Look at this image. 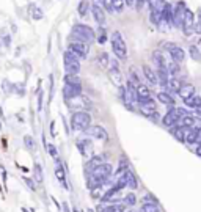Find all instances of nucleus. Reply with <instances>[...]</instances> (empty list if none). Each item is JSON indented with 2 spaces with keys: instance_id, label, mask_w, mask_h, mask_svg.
<instances>
[{
  "instance_id": "f257e3e1",
  "label": "nucleus",
  "mask_w": 201,
  "mask_h": 212,
  "mask_svg": "<svg viewBox=\"0 0 201 212\" xmlns=\"http://www.w3.org/2000/svg\"><path fill=\"white\" fill-rule=\"evenodd\" d=\"M71 39H75V41H82V43H91L96 39V32L93 30L90 25L85 24H75L72 30H71Z\"/></svg>"
},
{
  "instance_id": "f03ea898",
  "label": "nucleus",
  "mask_w": 201,
  "mask_h": 212,
  "mask_svg": "<svg viewBox=\"0 0 201 212\" xmlns=\"http://www.w3.org/2000/svg\"><path fill=\"white\" fill-rule=\"evenodd\" d=\"M110 44H112V50L113 54L116 55V58L119 60H126L127 58V46H126V41L123 35L119 33L118 30L112 33L110 36Z\"/></svg>"
},
{
  "instance_id": "7ed1b4c3",
  "label": "nucleus",
  "mask_w": 201,
  "mask_h": 212,
  "mask_svg": "<svg viewBox=\"0 0 201 212\" xmlns=\"http://www.w3.org/2000/svg\"><path fill=\"white\" fill-rule=\"evenodd\" d=\"M91 124V115L87 110H75L71 116V126L74 130H85Z\"/></svg>"
},
{
  "instance_id": "20e7f679",
  "label": "nucleus",
  "mask_w": 201,
  "mask_h": 212,
  "mask_svg": "<svg viewBox=\"0 0 201 212\" xmlns=\"http://www.w3.org/2000/svg\"><path fill=\"white\" fill-rule=\"evenodd\" d=\"M63 61H64V71H66V74H72V75H79L80 74V58L75 54H72L71 50L64 52Z\"/></svg>"
},
{
  "instance_id": "39448f33",
  "label": "nucleus",
  "mask_w": 201,
  "mask_h": 212,
  "mask_svg": "<svg viewBox=\"0 0 201 212\" xmlns=\"http://www.w3.org/2000/svg\"><path fill=\"white\" fill-rule=\"evenodd\" d=\"M66 105L72 110H87V109L91 107V101L83 94H79V96L66 99Z\"/></svg>"
},
{
  "instance_id": "423d86ee",
  "label": "nucleus",
  "mask_w": 201,
  "mask_h": 212,
  "mask_svg": "<svg viewBox=\"0 0 201 212\" xmlns=\"http://www.w3.org/2000/svg\"><path fill=\"white\" fill-rule=\"evenodd\" d=\"M83 132L90 138H96V140H101V141L109 140V132H107L101 124H90Z\"/></svg>"
},
{
  "instance_id": "0eeeda50",
  "label": "nucleus",
  "mask_w": 201,
  "mask_h": 212,
  "mask_svg": "<svg viewBox=\"0 0 201 212\" xmlns=\"http://www.w3.org/2000/svg\"><path fill=\"white\" fill-rule=\"evenodd\" d=\"M68 50H71L72 54H75L80 60L82 58H87L88 57V44L87 43H82V41H75V39H71L69 44H68Z\"/></svg>"
},
{
  "instance_id": "6e6552de",
  "label": "nucleus",
  "mask_w": 201,
  "mask_h": 212,
  "mask_svg": "<svg viewBox=\"0 0 201 212\" xmlns=\"http://www.w3.org/2000/svg\"><path fill=\"white\" fill-rule=\"evenodd\" d=\"M165 50L168 52V55L171 57L173 61L182 63V61L185 60V50H184L181 46L175 44V43H168V44H165Z\"/></svg>"
},
{
  "instance_id": "1a4fd4ad",
  "label": "nucleus",
  "mask_w": 201,
  "mask_h": 212,
  "mask_svg": "<svg viewBox=\"0 0 201 212\" xmlns=\"http://www.w3.org/2000/svg\"><path fill=\"white\" fill-rule=\"evenodd\" d=\"M181 120V116L178 113V109L175 107V105H171V107H168V112L165 113V116L162 118V124L165 127H173V126H176Z\"/></svg>"
},
{
  "instance_id": "9d476101",
  "label": "nucleus",
  "mask_w": 201,
  "mask_h": 212,
  "mask_svg": "<svg viewBox=\"0 0 201 212\" xmlns=\"http://www.w3.org/2000/svg\"><path fill=\"white\" fill-rule=\"evenodd\" d=\"M193 27H195V16H193V11L190 8H185L184 13V21H182V32L185 35H192L193 33Z\"/></svg>"
},
{
  "instance_id": "9b49d317",
  "label": "nucleus",
  "mask_w": 201,
  "mask_h": 212,
  "mask_svg": "<svg viewBox=\"0 0 201 212\" xmlns=\"http://www.w3.org/2000/svg\"><path fill=\"white\" fill-rule=\"evenodd\" d=\"M185 3L184 2H178L173 6V25L176 27H182V21H184V13H185Z\"/></svg>"
},
{
  "instance_id": "f8f14e48",
  "label": "nucleus",
  "mask_w": 201,
  "mask_h": 212,
  "mask_svg": "<svg viewBox=\"0 0 201 212\" xmlns=\"http://www.w3.org/2000/svg\"><path fill=\"white\" fill-rule=\"evenodd\" d=\"M112 173H113L112 165H110V164H107V162H102L101 165H98V167L93 170L91 173H88V175H96V176H101V178L105 179V181H109L110 176H112Z\"/></svg>"
},
{
  "instance_id": "ddd939ff",
  "label": "nucleus",
  "mask_w": 201,
  "mask_h": 212,
  "mask_svg": "<svg viewBox=\"0 0 201 212\" xmlns=\"http://www.w3.org/2000/svg\"><path fill=\"white\" fill-rule=\"evenodd\" d=\"M121 201V198H119V190L116 187H112L107 189V192L101 196V203L102 204H109V203H119Z\"/></svg>"
},
{
  "instance_id": "4468645a",
  "label": "nucleus",
  "mask_w": 201,
  "mask_h": 212,
  "mask_svg": "<svg viewBox=\"0 0 201 212\" xmlns=\"http://www.w3.org/2000/svg\"><path fill=\"white\" fill-rule=\"evenodd\" d=\"M63 94H64L66 99L82 94V83H64Z\"/></svg>"
},
{
  "instance_id": "2eb2a0df",
  "label": "nucleus",
  "mask_w": 201,
  "mask_h": 212,
  "mask_svg": "<svg viewBox=\"0 0 201 212\" xmlns=\"http://www.w3.org/2000/svg\"><path fill=\"white\" fill-rule=\"evenodd\" d=\"M91 13H93V19H95L96 24L104 25L105 24V11L99 3H93L91 5Z\"/></svg>"
},
{
  "instance_id": "dca6fc26",
  "label": "nucleus",
  "mask_w": 201,
  "mask_h": 212,
  "mask_svg": "<svg viewBox=\"0 0 201 212\" xmlns=\"http://www.w3.org/2000/svg\"><path fill=\"white\" fill-rule=\"evenodd\" d=\"M162 24H167L168 27H171L173 25V5H170V3H164V6H162V22H160V25ZM159 25V27H160Z\"/></svg>"
},
{
  "instance_id": "f3484780",
  "label": "nucleus",
  "mask_w": 201,
  "mask_h": 212,
  "mask_svg": "<svg viewBox=\"0 0 201 212\" xmlns=\"http://www.w3.org/2000/svg\"><path fill=\"white\" fill-rule=\"evenodd\" d=\"M135 94H137V102H143L145 99L151 98V90L145 83H138L135 87Z\"/></svg>"
},
{
  "instance_id": "a211bd4d",
  "label": "nucleus",
  "mask_w": 201,
  "mask_h": 212,
  "mask_svg": "<svg viewBox=\"0 0 201 212\" xmlns=\"http://www.w3.org/2000/svg\"><path fill=\"white\" fill-rule=\"evenodd\" d=\"M109 77L115 87H121L123 85V74L119 71V66L118 68H109Z\"/></svg>"
},
{
  "instance_id": "6ab92c4d",
  "label": "nucleus",
  "mask_w": 201,
  "mask_h": 212,
  "mask_svg": "<svg viewBox=\"0 0 201 212\" xmlns=\"http://www.w3.org/2000/svg\"><path fill=\"white\" fill-rule=\"evenodd\" d=\"M99 212H126V206L123 203H109L101 206Z\"/></svg>"
},
{
  "instance_id": "aec40b11",
  "label": "nucleus",
  "mask_w": 201,
  "mask_h": 212,
  "mask_svg": "<svg viewBox=\"0 0 201 212\" xmlns=\"http://www.w3.org/2000/svg\"><path fill=\"white\" fill-rule=\"evenodd\" d=\"M184 143H187V145H196V143H198V129H196V127L185 129Z\"/></svg>"
},
{
  "instance_id": "412c9836",
  "label": "nucleus",
  "mask_w": 201,
  "mask_h": 212,
  "mask_svg": "<svg viewBox=\"0 0 201 212\" xmlns=\"http://www.w3.org/2000/svg\"><path fill=\"white\" fill-rule=\"evenodd\" d=\"M181 87H182V82L179 80V77H170L167 85H165V88H167L168 93H176V94H178V91L181 90Z\"/></svg>"
},
{
  "instance_id": "4be33fe9",
  "label": "nucleus",
  "mask_w": 201,
  "mask_h": 212,
  "mask_svg": "<svg viewBox=\"0 0 201 212\" xmlns=\"http://www.w3.org/2000/svg\"><path fill=\"white\" fill-rule=\"evenodd\" d=\"M143 75H145V79L148 80L151 85H157L159 82H157V74H156V71L151 68V66H148V64H145L143 66Z\"/></svg>"
},
{
  "instance_id": "5701e85b",
  "label": "nucleus",
  "mask_w": 201,
  "mask_h": 212,
  "mask_svg": "<svg viewBox=\"0 0 201 212\" xmlns=\"http://www.w3.org/2000/svg\"><path fill=\"white\" fill-rule=\"evenodd\" d=\"M178 94H179V98H182V101H185V99H189L190 96H193L195 94V87L193 85H190V83H182V87H181V90L178 91Z\"/></svg>"
},
{
  "instance_id": "b1692460",
  "label": "nucleus",
  "mask_w": 201,
  "mask_h": 212,
  "mask_svg": "<svg viewBox=\"0 0 201 212\" xmlns=\"http://www.w3.org/2000/svg\"><path fill=\"white\" fill-rule=\"evenodd\" d=\"M178 124H181L182 127H185V129H190V127H196V124H198V120L195 116H192L190 113L189 115H185V116H182L181 120H179V123Z\"/></svg>"
},
{
  "instance_id": "393cba45",
  "label": "nucleus",
  "mask_w": 201,
  "mask_h": 212,
  "mask_svg": "<svg viewBox=\"0 0 201 212\" xmlns=\"http://www.w3.org/2000/svg\"><path fill=\"white\" fill-rule=\"evenodd\" d=\"M157 99H159V102L168 105V107L175 105V102H176L175 98L171 96V93H168V91H160V93H157Z\"/></svg>"
},
{
  "instance_id": "a878e982",
  "label": "nucleus",
  "mask_w": 201,
  "mask_h": 212,
  "mask_svg": "<svg viewBox=\"0 0 201 212\" xmlns=\"http://www.w3.org/2000/svg\"><path fill=\"white\" fill-rule=\"evenodd\" d=\"M156 74H157V82H159V83H162V85L165 87V85H167V82H168V79H170L168 68H164V66H157Z\"/></svg>"
},
{
  "instance_id": "bb28decb",
  "label": "nucleus",
  "mask_w": 201,
  "mask_h": 212,
  "mask_svg": "<svg viewBox=\"0 0 201 212\" xmlns=\"http://www.w3.org/2000/svg\"><path fill=\"white\" fill-rule=\"evenodd\" d=\"M170 134L175 137L178 141L184 143V135H185V127H182L181 124H176V126H173L170 127Z\"/></svg>"
},
{
  "instance_id": "cd10ccee",
  "label": "nucleus",
  "mask_w": 201,
  "mask_h": 212,
  "mask_svg": "<svg viewBox=\"0 0 201 212\" xmlns=\"http://www.w3.org/2000/svg\"><path fill=\"white\" fill-rule=\"evenodd\" d=\"M102 162H104V157H102V156H95V157H91L90 160L87 162V165H85L87 173H91V171L95 170L98 165H101Z\"/></svg>"
},
{
  "instance_id": "c85d7f7f",
  "label": "nucleus",
  "mask_w": 201,
  "mask_h": 212,
  "mask_svg": "<svg viewBox=\"0 0 201 212\" xmlns=\"http://www.w3.org/2000/svg\"><path fill=\"white\" fill-rule=\"evenodd\" d=\"M184 104L187 105V107H190V109H195V110H196V109H199V107H201V98H199V96L196 94V93H195L193 96H190L189 99H185V101H184Z\"/></svg>"
},
{
  "instance_id": "c756f323",
  "label": "nucleus",
  "mask_w": 201,
  "mask_h": 212,
  "mask_svg": "<svg viewBox=\"0 0 201 212\" xmlns=\"http://www.w3.org/2000/svg\"><path fill=\"white\" fill-rule=\"evenodd\" d=\"M77 148H79V151H80V154H82V156H87L88 151L91 149V143H90V140H87V138L77 140Z\"/></svg>"
},
{
  "instance_id": "7c9ffc66",
  "label": "nucleus",
  "mask_w": 201,
  "mask_h": 212,
  "mask_svg": "<svg viewBox=\"0 0 201 212\" xmlns=\"http://www.w3.org/2000/svg\"><path fill=\"white\" fill-rule=\"evenodd\" d=\"M30 14H32V17L35 19V21H41L43 17H44V13H43V10L39 8L38 5H30Z\"/></svg>"
},
{
  "instance_id": "2f4dec72",
  "label": "nucleus",
  "mask_w": 201,
  "mask_h": 212,
  "mask_svg": "<svg viewBox=\"0 0 201 212\" xmlns=\"http://www.w3.org/2000/svg\"><path fill=\"white\" fill-rule=\"evenodd\" d=\"M55 176H57V179L64 185V187H68V185H66V175H64V170H63V167H61L60 162H57V167H55Z\"/></svg>"
},
{
  "instance_id": "473e14b6",
  "label": "nucleus",
  "mask_w": 201,
  "mask_h": 212,
  "mask_svg": "<svg viewBox=\"0 0 201 212\" xmlns=\"http://www.w3.org/2000/svg\"><path fill=\"white\" fill-rule=\"evenodd\" d=\"M140 212H160V207L157 203H143Z\"/></svg>"
},
{
  "instance_id": "72a5a7b5",
  "label": "nucleus",
  "mask_w": 201,
  "mask_h": 212,
  "mask_svg": "<svg viewBox=\"0 0 201 212\" xmlns=\"http://www.w3.org/2000/svg\"><path fill=\"white\" fill-rule=\"evenodd\" d=\"M121 201H123L124 206H135V203H137V196H135V193H132V192H130V193H127V195L123 198Z\"/></svg>"
},
{
  "instance_id": "f704fd0d",
  "label": "nucleus",
  "mask_w": 201,
  "mask_h": 212,
  "mask_svg": "<svg viewBox=\"0 0 201 212\" xmlns=\"http://www.w3.org/2000/svg\"><path fill=\"white\" fill-rule=\"evenodd\" d=\"M96 38H98V43L99 44L107 43V33H105V27H104V25H99L98 33H96Z\"/></svg>"
},
{
  "instance_id": "c9c22d12",
  "label": "nucleus",
  "mask_w": 201,
  "mask_h": 212,
  "mask_svg": "<svg viewBox=\"0 0 201 212\" xmlns=\"http://www.w3.org/2000/svg\"><path fill=\"white\" fill-rule=\"evenodd\" d=\"M189 54H190L192 60H195L196 63L201 61V52H199V49H198L196 46H190V47H189Z\"/></svg>"
},
{
  "instance_id": "e433bc0d",
  "label": "nucleus",
  "mask_w": 201,
  "mask_h": 212,
  "mask_svg": "<svg viewBox=\"0 0 201 212\" xmlns=\"http://www.w3.org/2000/svg\"><path fill=\"white\" fill-rule=\"evenodd\" d=\"M88 2L87 0H82V2L79 3V6H77V13H79V16H87V13H88Z\"/></svg>"
},
{
  "instance_id": "4c0bfd02",
  "label": "nucleus",
  "mask_w": 201,
  "mask_h": 212,
  "mask_svg": "<svg viewBox=\"0 0 201 212\" xmlns=\"http://www.w3.org/2000/svg\"><path fill=\"white\" fill-rule=\"evenodd\" d=\"M112 5H113L115 13H121L126 6V0H112Z\"/></svg>"
},
{
  "instance_id": "58836bf2",
  "label": "nucleus",
  "mask_w": 201,
  "mask_h": 212,
  "mask_svg": "<svg viewBox=\"0 0 201 212\" xmlns=\"http://www.w3.org/2000/svg\"><path fill=\"white\" fill-rule=\"evenodd\" d=\"M137 187H138V181H137L135 175H133V173H130V176H129V181H127V185H126V189L135 190Z\"/></svg>"
},
{
  "instance_id": "ea45409f",
  "label": "nucleus",
  "mask_w": 201,
  "mask_h": 212,
  "mask_svg": "<svg viewBox=\"0 0 201 212\" xmlns=\"http://www.w3.org/2000/svg\"><path fill=\"white\" fill-rule=\"evenodd\" d=\"M33 171H35V181H36V182H43V171H41V167H39V164H35Z\"/></svg>"
},
{
  "instance_id": "a19ab883",
  "label": "nucleus",
  "mask_w": 201,
  "mask_h": 212,
  "mask_svg": "<svg viewBox=\"0 0 201 212\" xmlns=\"http://www.w3.org/2000/svg\"><path fill=\"white\" fill-rule=\"evenodd\" d=\"M196 16H198V19H196V22H195V27H193V33H198V35H201V8L198 10Z\"/></svg>"
},
{
  "instance_id": "79ce46f5",
  "label": "nucleus",
  "mask_w": 201,
  "mask_h": 212,
  "mask_svg": "<svg viewBox=\"0 0 201 212\" xmlns=\"http://www.w3.org/2000/svg\"><path fill=\"white\" fill-rule=\"evenodd\" d=\"M102 8H104V11H107V13H110V14H113V5H112V0H102Z\"/></svg>"
},
{
  "instance_id": "37998d69",
  "label": "nucleus",
  "mask_w": 201,
  "mask_h": 212,
  "mask_svg": "<svg viewBox=\"0 0 201 212\" xmlns=\"http://www.w3.org/2000/svg\"><path fill=\"white\" fill-rule=\"evenodd\" d=\"M47 149H49V154L55 159V162H58V151H57V148H55V145H47Z\"/></svg>"
},
{
  "instance_id": "c03bdc74",
  "label": "nucleus",
  "mask_w": 201,
  "mask_h": 212,
  "mask_svg": "<svg viewBox=\"0 0 201 212\" xmlns=\"http://www.w3.org/2000/svg\"><path fill=\"white\" fill-rule=\"evenodd\" d=\"M64 83H80V80H79L77 75L66 74V75H64Z\"/></svg>"
},
{
  "instance_id": "a18cd8bd",
  "label": "nucleus",
  "mask_w": 201,
  "mask_h": 212,
  "mask_svg": "<svg viewBox=\"0 0 201 212\" xmlns=\"http://www.w3.org/2000/svg\"><path fill=\"white\" fill-rule=\"evenodd\" d=\"M24 143H25V146L29 148V149H35V140L30 135H25L24 137Z\"/></svg>"
},
{
  "instance_id": "49530a36",
  "label": "nucleus",
  "mask_w": 201,
  "mask_h": 212,
  "mask_svg": "<svg viewBox=\"0 0 201 212\" xmlns=\"http://www.w3.org/2000/svg\"><path fill=\"white\" fill-rule=\"evenodd\" d=\"M109 61H110V58H109V55H107V54H101V55H99V63H101V66L107 68V66H109Z\"/></svg>"
},
{
  "instance_id": "de8ad7c7",
  "label": "nucleus",
  "mask_w": 201,
  "mask_h": 212,
  "mask_svg": "<svg viewBox=\"0 0 201 212\" xmlns=\"http://www.w3.org/2000/svg\"><path fill=\"white\" fill-rule=\"evenodd\" d=\"M129 72H130V79H129V80H130V82H132L133 85H135V87H137V85L140 83V80H138V75H137V72H135V71H133L132 68H130V71H129Z\"/></svg>"
},
{
  "instance_id": "09e8293b",
  "label": "nucleus",
  "mask_w": 201,
  "mask_h": 212,
  "mask_svg": "<svg viewBox=\"0 0 201 212\" xmlns=\"http://www.w3.org/2000/svg\"><path fill=\"white\" fill-rule=\"evenodd\" d=\"M119 88V99H121L123 104H126V87H118Z\"/></svg>"
},
{
  "instance_id": "8fccbe9b",
  "label": "nucleus",
  "mask_w": 201,
  "mask_h": 212,
  "mask_svg": "<svg viewBox=\"0 0 201 212\" xmlns=\"http://www.w3.org/2000/svg\"><path fill=\"white\" fill-rule=\"evenodd\" d=\"M143 203H157V200H156L151 193H148V195L143 196Z\"/></svg>"
},
{
  "instance_id": "3c124183",
  "label": "nucleus",
  "mask_w": 201,
  "mask_h": 212,
  "mask_svg": "<svg viewBox=\"0 0 201 212\" xmlns=\"http://www.w3.org/2000/svg\"><path fill=\"white\" fill-rule=\"evenodd\" d=\"M3 44H5L6 47H10V44H11V36H10V35H5V36H3Z\"/></svg>"
},
{
  "instance_id": "603ef678",
  "label": "nucleus",
  "mask_w": 201,
  "mask_h": 212,
  "mask_svg": "<svg viewBox=\"0 0 201 212\" xmlns=\"http://www.w3.org/2000/svg\"><path fill=\"white\" fill-rule=\"evenodd\" d=\"M195 154H196L198 157H201V141H199V143H196V148H195Z\"/></svg>"
},
{
  "instance_id": "864d4df0",
  "label": "nucleus",
  "mask_w": 201,
  "mask_h": 212,
  "mask_svg": "<svg viewBox=\"0 0 201 212\" xmlns=\"http://www.w3.org/2000/svg\"><path fill=\"white\" fill-rule=\"evenodd\" d=\"M25 182L29 184V187H30L32 190H36V189H35V184H33V181H30V179H25Z\"/></svg>"
},
{
  "instance_id": "5fc2aeb1",
  "label": "nucleus",
  "mask_w": 201,
  "mask_h": 212,
  "mask_svg": "<svg viewBox=\"0 0 201 212\" xmlns=\"http://www.w3.org/2000/svg\"><path fill=\"white\" fill-rule=\"evenodd\" d=\"M74 212H82V210H80V209H77V207H75V209H74Z\"/></svg>"
},
{
  "instance_id": "6e6d98bb",
  "label": "nucleus",
  "mask_w": 201,
  "mask_h": 212,
  "mask_svg": "<svg viewBox=\"0 0 201 212\" xmlns=\"http://www.w3.org/2000/svg\"><path fill=\"white\" fill-rule=\"evenodd\" d=\"M129 212H135V210H129Z\"/></svg>"
},
{
  "instance_id": "4d7b16f0",
  "label": "nucleus",
  "mask_w": 201,
  "mask_h": 212,
  "mask_svg": "<svg viewBox=\"0 0 201 212\" xmlns=\"http://www.w3.org/2000/svg\"><path fill=\"white\" fill-rule=\"evenodd\" d=\"M199 110H201V107H199Z\"/></svg>"
},
{
  "instance_id": "13d9d810",
  "label": "nucleus",
  "mask_w": 201,
  "mask_h": 212,
  "mask_svg": "<svg viewBox=\"0 0 201 212\" xmlns=\"http://www.w3.org/2000/svg\"><path fill=\"white\" fill-rule=\"evenodd\" d=\"M0 127H2V126H0Z\"/></svg>"
}]
</instances>
